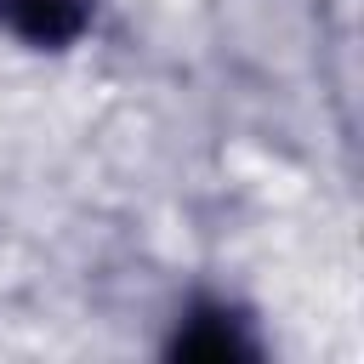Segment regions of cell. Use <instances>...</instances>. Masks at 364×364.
Segmentation results:
<instances>
[{
  "mask_svg": "<svg viewBox=\"0 0 364 364\" xmlns=\"http://www.w3.org/2000/svg\"><path fill=\"white\" fill-rule=\"evenodd\" d=\"M159 358H171V364H267L273 341H267L256 307H245L239 296L188 290L176 301V313L165 318Z\"/></svg>",
  "mask_w": 364,
  "mask_h": 364,
  "instance_id": "1",
  "label": "cell"
},
{
  "mask_svg": "<svg viewBox=\"0 0 364 364\" xmlns=\"http://www.w3.org/2000/svg\"><path fill=\"white\" fill-rule=\"evenodd\" d=\"M97 23V0H0V34L23 51H74Z\"/></svg>",
  "mask_w": 364,
  "mask_h": 364,
  "instance_id": "2",
  "label": "cell"
}]
</instances>
